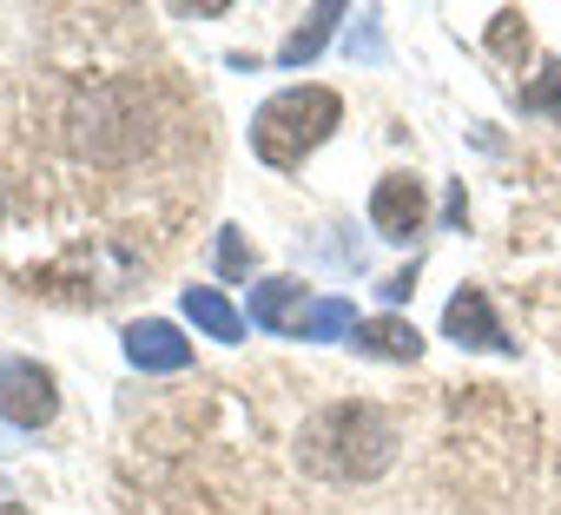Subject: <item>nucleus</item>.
Listing matches in <instances>:
<instances>
[{"label": "nucleus", "instance_id": "nucleus-15", "mask_svg": "<svg viewBox=\"0 0 561 515\" xmlns=\"http://www.w3.org/2000/svg\"><path fill=\"white\" fill-rule=\"evenodd\" d=\"M351 60H383V21L377 14H357V27H351Z\"/></svg>", "mask_w": 561, "mask_h": 515}, {"label": "nucleus", "instance_id": "nucleus-8", "mask_svg": "<svg viewBox=\"0 0 561 515\" xmlns=\"http://www.w3.org/2000/svg\"><path fill=\"white\" fill-rule=\"evenodd\" d=\"M305 318H311V298L298 278H271L251 291V324L271 337H305Z\"/></svg>", "mask_w": 561, "mask_h": 515}, {"label": "nucleus", "instance_id": "nucleus-18", "mask_svg": "<svg viewBox=\"0 0 561 515\" xmlns=\"http://www.w3.org/2000/svg\"><path fill=\"white\" fill-rule=\"evenodd\" d=\"M0 515H27V508H21V502H0Z\"/></svg>", "mask_w": 561, "mask_h": 515}, {"label": "nucleus", "instance_id": "nucleus-7", "mask_svg": "<svg viewBox=\"0 0 561 515\" xmlns=\"http://www.w3.org/2000/svg\"><path fill=\"white\" fill-rule=\"evenodd\" d=\"M126 364L146 370V377H179V370L192 364V344H185L165 318H146V324L126 331Z\"/></svg>", "mask_w": 561, "mask_h": 515}, {"label": "nucleus", "instance_id": "nucleus-17", "mask_svg": "<svg viewBox=\"0 0 561 515\" xmlns=\"http://www.w3.org/2000/svg\"><path fill=\"white\" fill-rule=\"evenodd\" d=\"M410 291H416V265H410V272H397V278H383V305H403Z\"/></svg>", "mask_w": 561, "mask_h": 515}, {"label": "nucleus", "instance_id": "nucleus-10", "mask_svg": "<svg viewBox=\"0 0 561 515\" xmlns=\"http://www.w3.org/2000/svg\"><path fill=\"white\" fill-rule=\"evenodd\" d=\"M185 318L205 331V337H218V344H238L244 337V318L225 305V291H211V285H192L185 291Z\"/></svg>", "mask_w": 561, "mask_h": 515}, {"label": "nucleus", "instance_id": "nucleus-9", "mask_svg": "<svg viewBox=\"0 0 561 515\" xmlns=\"http://www.w3.org/2000/svg\"><path fill=\"white\" fill-rule=\"evenodd\" d=\"M351 344L364 357H390V364H416V351H423V337H416L410 318H370V324L351 331Z\"/></svg>", "mask_w": 561, "mask_h": 515}, {"label": "nucleus", "instance_id": "nucleus-6", "mask_svg": "<svg viewBox=\"0 0 561 515\" xmlns=\"http://www.w3.org/2000/svg\"><path fill=\"white\" fill-rule=\"evenodd\" d=\"M443 337H456L462 351H515V337L495 324V311H489V298L476 291V285H462L449 305H443Z\"/></svg>", "mask_w": 561, "mask_h": 515}, {"label": "nucleus", "instance_id": "nucleus-12", "mask_svg": "<svg viewBox=\"0 0 561 515\" xmlns=\"http://www.w3.org/2000/svg\"><path fill=\"white\" fill-rule=\"evenodd\" d=\"M489 47H495V60H528V27H522V14L515 8H502L495 14V27H489Z\"/></svg>", "mask_w": 561, "mask_h": 515}, {"label": "nucleus", "instance_id": "nucleus-1", "mask_svg": "<svg viewBox=\"0 0 561 515\" xmlns=\"http://www.w3.org/2000/svg\"><path fill=\"white\" fill-rule=\"evenodd\" d=\"M397 416L370 397H337L298 430V462L318 482H377L397 462Z\"/></svg>", "mask_w": 561, "mask_h": 515}, {"label": "nucleus", "instance_id": "nucleus-16", "mask_svg": "<svg viewBox=\"0 0 561 515\" xmlns=\"http://www.w3.org/2000/svg\"><path fill=\"white\" fill-rule=\"evenodd\" d=\"M244 272H251V251H244V238H238V231H225V238H218V278H225V285H238Z\"/></svg>", "mask_w": 561, "mask_h": 515}, {"label": "nucleus", "instance_id": "nucleus-2", "mask_svg": "<svg viewBox=\"0 0 561 515\" xmlns=\"http://www.w3.org/2000/svg\"><path fill=\"white\" fill-rule=\"evenodd\" d=\"M146 272H152L146 251L87 238V244H60L54 258H41V265H21L14 278H21V291L54 298V305H113V298H126Z\"/></svg>", "mask_w": 561, "mask_h": 515}, {"label": "nucleus", "instance_id": "nucleus-5", "mask_svg": "<svg viewBox=\"0 0 561 515\" xmlns=\"http://www.w3.org/2000/svg\"><path fill=\"white\" fill-rule=\"evenodd\" d=\"M370 225H377V238H416V231L430 225V192H423V179H416V172L377 179V192H370Z\"/></svg>", "mask_w": 561, "mask_h": 515}, {"label": "nucleus", "instance_id": "nucleus-4", "mask_svg": "<svg viewBox=\"0 0 561 515\" xmlns=\"http://www.w3.org/2000/svg\"><path fill=\"white\" fill-rule=\"evenodd\" d=\"M54 377L27 357H0V416H8L14 430H41L54 416Z\"/></svg>", "mask_w": 561, "mask_h": 515}, {"label": "nucleus", "instance_id": "nucleus-14", "mask_svg": "<svg viewBox=\"0 0 561 515\" xmlns=\"http://www.w3.org/2000/svg\"><path fill=\"white\" fill-rule=\"evenodd\" d=\"M522 113H561V60L535 87H522Z\"/></svg>", "mask_w": 561, "mask_h": 515}, {"label": "nucleus", "instance_id": "nucleus-11", "mask_svg": "<svg viewBox=\"0 0 561 515\" xmlns=\"http://www.w3.org/2000/svg\"><path fill=\"white\" fill-rule=\"evenodd\" d=\"M337 21H344V8H311V14H305V21L291 27V41L277 47V60H285V67H305V60H318Z\"/></svg>", "mask_w": 561, "mask_h": 515}, {"label": "nucleus", "instance_id": "nucleus-3", "mask_svg": "<svg viewBox=\"0 0 561 515\" xmlns=\"http://www.w3.org/2000/svg\"><path fill=\"white\" fill-rule=\"evenodd\" d=\"M344 119V100L331 87H285V93H271L251 119V152L277 172H291L305 165V152H318Z\"/></svg>", "mask_w": 561, "mask_h": 515}, {"label": "nucleus", "instance_id": "nucleus-13", "mask_svg": "<svg viewBox=\"0 0 561 515\" xmlns=\"http://www.w3.org/2000/svg\"><path fill=\"white\" fill-rule=\"evenodd\" d=\"M357 331V311L344 305V298H324V305H311V318H305V337H351Z\"/></svg>", "mask_w": 561, "mask_h": 515}]
</instances>
